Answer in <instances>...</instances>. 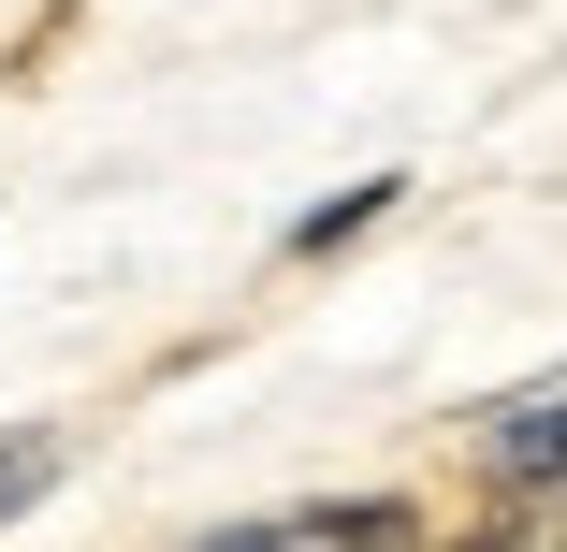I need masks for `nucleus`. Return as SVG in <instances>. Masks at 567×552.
Here are the masks:
<instances>
[{
  "label": "nucleus",
  "instance_id": "nucleus-6",
  "mask_svg": "<svg viewBox=\"0 0 567 552\" xmlns=\"http://www.w3.org/2000/svg\"><path fill=\"white\" fill-rule=\"evenodd\" d=\"M408 552H495V538H481V523H466V538H408Z\"/></svg>",
  "mask_w": 567,
  "mask_h": 552
},
{
  "label": "nucleus",
  "instance_id": "nucleus-4",
  "mask_svg": "<svg viewBox=\"0 0 567 552\" xmlns=\"http://www.w3.org/2000/svg\"><path fill=\"white\" fill-rule=\"evenodd\" d=\"M59 466H73V436H59V421H16V436H0V523L44 509V494H59Z\"/></svg>",
  "mask_w": 567,
  "mask_h": 552
},
{
  "label": "nucleus",
  "instance_id": "nucleus-1",
  "mask_svg": "<svg viewBox=\"0 0 567 552\" xmlns=\"http://www.w3.org/2000/svg\"><path fill=\"white\" fill-rule=\"evenodd\" d=\"M422 509L408 494H306V509H248V523H218L204 552H408Z\"/></svg>",
  "mask_w": 567,
  "mask_h": 552
},
{
  "label": "nucleus",
  "instance_id": "nucleus-2",
  "mask_svg": "<svg viewBox=\"0 0 567 552\" xmlns=\"http://www.w3.org/2000/svg\"><path fill=\"white\" fill-rule=\"evenodd\" d=\"M466 466H481L495 494H509V480H567V378H553V393H509V407H481Z\"/></svg>",
  "mask_w": 567,
  "mask_h": 552
},
{
  "label": "nucleus",
  "instance_id": "nucleus-3",
  "mask_svg": "<svg viewBox=\"0 0 567 552\" xmlns=\"http://www.w3.org/2000/svg\"><path fill=\"white\" fill-rule=\"evenodd\" d=\"M393 204H408V175H350L334 204H306V218H291V262H334V248H364Z\"/></svg>",
  "mask_w": 567,
  "mask_h": 552
},
{
  "label": "nucleus",
  "instance_id": "nucleus-5",
  "mask_svg": "<svg viewBox=\"0 0 567 552\" xmlns=\"http://www.w3.org/2000/svg\"><path fill=\"white\" fill-rule=\"evenodd\" d=\"M481 538H495V552H567V480H509Z\"/></svg>",
  "mask_w": 567,
  "mask_h": 552
}]
</instances>
